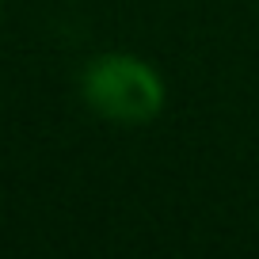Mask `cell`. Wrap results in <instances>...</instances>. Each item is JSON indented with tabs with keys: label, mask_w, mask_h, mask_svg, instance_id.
I'll use <instances>...</instances> for the list:
<instances>
[{
	"label": "cell",
	"mask_w": 259,
	"mask_h": 259,
	"mask_svg": "<svg viewBox=\"0 0 259 259\" xmlns=\"http://www.w3.org/2000/svg\"><path fill=\"white\" fill-rule=\"evenodd\" d=\"M80 96L92 114L122 126L153 122L164 107V80L149 61L134 54H99L84 65Z\"/></svg>",
	"instance_id": "1"
}]
</instances>
